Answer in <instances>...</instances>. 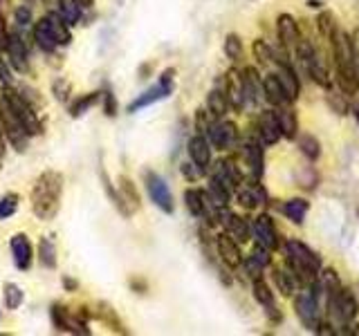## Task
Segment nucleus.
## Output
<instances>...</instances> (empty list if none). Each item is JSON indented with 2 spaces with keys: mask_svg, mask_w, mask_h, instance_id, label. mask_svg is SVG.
<instances>
[{
  "mask_svg": "<svg viewBox=\"0 0 359 336\" xmlns=\"http://www.w3.org/2000/svg\"><path fill=\"white\" fill-rule=\"evenodd\" d=\"M63 197V175L59 171H45L36 177L32 186V211L43 222L56 218Z\"/></svg>",
  "mask_w": 359,
  "mask_h": 336,
  "instance_id": "obj_1",
  "label": "nucleus"
},
{
  "mask_svg": "<svg viewBox=\"0 0 359 336\" xmlns=\"http://www.w3.org/2000/svg\"><path fill=\"white\" fill-rule=\"evenodd\" d=\"M332 59L337 65V83L344 90V94H355L359 90V76L355 65V52H353V36L341 29H337L330 38Z\"/></svg>",
  "mask_w": 359,
  "mask_h": 336,
  "instance_id": "obj_2",
  "label": "nucleus"
},
{
  "mask_svg": "<svg viewBox=\"0 0 359 336\" xmlns=\"http://www.w3.org/2000/svg\"><path fill=\"white\" fill-rule=\"evenodd\" d=\"M285 253H287L290 274L294 276V280L301 287H310L321 274V258L308 244H303L299 240H287Z\"/></svg>",
  "mask_w": 359,
  "mask_h": 336,
  "instance_id": "obj_3",
  "label": "nucleus"
},
{
  "mask_svg": "<svg viewBox=\"0 0 359 336\" xmlns=\"http://www.w3.org/2000/svg\"><path fill=\"white\" fill-rule=\"evenodd\" d=\"M0 99H3V104L14 112L29 137H36V134L43 132V123L36 112H34V106L27 101V97H22L18 90H14L11 85H3L0 88Z\"/></svg>",
  "mask_w": 359,
  "mask_h": 336,
  "instance_id": "obj_4",
  "label": "nucleus"
},
{
  "mask_svg": "<svg viewBox=\"0 0 359 336\" xmlns=\"http://www.w3.org/2000/svg\"><path fill=\"white\" fill-rule=\"evenodd\" d=\"M325 305H328V314L332 318H337V323H339L341 328H348L359 312L357 298L353 296L351 289H339L337 294H332L328 300H325Z\"/></svg>",
  "mask_w": 359,
  "mask_h": 336,
  "instance_id": "obj_5",
  "label": "nucleus"
},
{
  "mask_svg": "<svg viewBox=\"0 0 359 336\" xmlns=\"http://www.w3.org/2000/svg\"><path fill=\"white\" fill-rule=\"evenodd\" d=\"M0 128L5 132V139L11 144V148H16L18 153H25L27 150V144H29V134L27 130L22 128V123L16 119V115L11 112L3 99H0Z\"/></svg>",
  "mask_w": 359,
  "mask_h": 336,
  "instance_id": "obj_6",
  "label": "nucleus"
},
{
  "mask_svg": "<svg viewBox=\"0 0 359 336\" xmlns=\"http://www.w3.org/2000/svg\"><path fill=\"white\" fill-rule=\"evenodd\" d=\"M294 307H297V316L310 332H321L323 309H321V300L314 298L312 291H303V294H299V298L294 300Z\"/></svg>",
  "mask_w": 359,
  "mask_h": 336,
  "instance_id": "obj_7",
  "label": "nucleus"
},
{
  "mask_svg": "<svg viewBox=\"0 0 359 336\" xmlns=\"http://www.w3.org/2000/svg\"><path fill=\"white\" fill-rule=\"evenodd\" d=\"M173 76H175V70H166V72H162L160 83L153 85L151 90H146L144 94H140L137 99H135L133 104L128 106V112H140L142 108H149V106L157 104V101H162V99H168V97H171V94H173V90H175Z\"/></svg>",
  "mask_w": 359,
  "mask_h": 336,
  "instance_id": "obj_8",
  "label": "nucleus"
},
{
  "mask_svg": "<svg viewBox=\"0 0 359 336\" xmlns=\"http://www.w3.org/2000/svg\"><path fill=\"white\" fill-rule=\"evenodd\" d=\"M144 182H146V190H149V197L153 200V204L164 211V213H173L175 211V204H173V195L171 190H168L164 179L153 173V171H146L144 173Z\"/></svg>",
  "mask_w": 359,
  "mask_h": 336,
  "instance_id": "obj_9",
  "label": "nucleus"
},
{
  "mask_svg": "<svg viewBox=\"0 0 359 336\" xmlns=\"http://www.w3.org/2000/svg\"><path fill=\"white\" fill-rule=\"evenodd\" d=\"M238 139V128L233 121H213L209 128V144L218 150H227Z\"/></svg>",
  "mask_w": 359,
  "mask_h": 336,
  "instance_id": "obj_10",
  "label": "nucleus"
},
{
  "mask_svg": "<svg viewBox=\"0 0 359 336\" xmlns=\"http://www.w3.org/2000/svg\"><path fill=\"white\" fill-rule=\"evenodd\" d=\"M218 222L222 224L224 231H227L238 244L247 242L252 238V227L247 224V220L241 218V216H236V213H231V211H227V206L218 211Z\"/></svg>",
  "mask_w": 359,
  "mask_h": 336,
  "instance_id": "obj_11",
  "label": "nucleus"
},
{
  "mask_svg": "<svg viewBox=\"0 0 359 336\" xmlns=\"http://www.w3.org/2000/svg\"><path fill=\"white\" fill-rule=\"evenodd\" d=\"M5 54L11 63V67L18 72H27L29 70V59H27V45L22 41V36L18 31H9V38H7V48Z\"/></svg>",
  "mask_w": 359,
  "mask_h": 336,
  "instance_id": "obj_12",
  "label": "nucleus"
},
{
  "mask_svg": "<svg viewBox=\"0 0 359 336\" xmlns=\"http://www.w3.org/2000/svg\"><path fill=\"white\" fill-rule=\"evenodd\" d=\"M252 235L256 238L258 244H263L265 249L269 251H274L278 249V233H276V227H274V222L269 216H258L252 224Z\"/></svg>",
  "mask_w": 359,
  "mask_h": 336,
  "instance_id": "obj_13",
  "label": "nucleus"
},
{
  "mask_svg": "<svg viewBox=\"0 0 359 336\" xmlns=\"http://www.w3.org/2000/svg\"><path fill=\"white\" fill-rule=\"evenodd\" d=\"M224 94H227L229 106L236 110H243L245 106H250V99L245 92V76L243 72H229L227 81H224Z\"/></svg>",
  "mask_w": 359,
  "mask_h": 336,
  "instance_id": "obj_14",
  "label": "nucleus"
},
{
  "mask_svg": "<svg viewBox=\"0 0 359 336\" xmlns=\"http://www.w3.org/2000/svg\"><path fill=\"white\" fill-rule=\"evenodd\" d=\"M211 179L222 184L229 193H233V190H238V186H241V171L231 160H220L216 166H213Z\"/></svg>",
  "mask_w": 359,
  "mask_h": 336,
  "instance_id": "obj_15",
  "label": "nucleus"
},
{
  "mask_svg": "<svg viewBox=\"0 0 359 336\" xmlns=\"http://www.w3.org/2000/svg\"><path fill=\"white\" fill-rule=\"evenodd\" d=\"M276 34H278V43L283 45L285 50H297L301 43V34L294 16L290 14H280L276 18Z\"/></svg>",
  "mask_w": 359,
  "mask_h": 336,
  "instance_id": "obj_16",
  "label": "nucleus"
},
{
  "mask_svg": "<svg viewBox=\"0 0 359 336\" xmlns=\"http://www.w3.org/2000/svg\"><path fill=\"white\" fill-rule=\"evenodd\" d=\"M254 298L258 300V305L263 307V312L267 314V318L272 321V323H280V309H278V305H276V298H274V294L269 291V287L263 283V278H256L254 280Z\"/></svg>",
  "mask_w": 359,
  "mask_h": 336,
  "instance_id": "obj_17",
  "label": "nucleus"
},
{
  "mask_svg": "<svg viewBox=\"0 0 359 336\" xmlns=\"http://www.w3.org/2000/svg\"><path fill=\"white\" fill-rule=\"evenodd\" d=\"M11 258H14V265L20 272H27L32 267L34 260V249H32V242L25 233H16L11 238Z\"/></svg>",
  "mask_w": 359,
  "mask_h": 336,
  "instance_id": "obj_18",
  "label": "nucleus"
},
{
  "mask_svg": "<svg viewBox=\"0 0 359 336\" xmlns=\"http://www.w3.org/2000/svg\"><path fill=\"white\" fill-rule=\"evenodd\" d=\"M189 157L202 173H207L211 164V144L205 134H196V137L189 139Z\"/></svg>",
  "mask_w": 359,
  "mask_h": 336,
  "instance_id": "obj_19",
  "label": "nucleus"
},
{
  "mask_svg": "<svg viewBox=\"0 0 359 336\" xmlns=\"http://www.w3.org/2000/svg\"><path fill=\"white\" fill-rule=\"evenodd\" d=\"M216 246H218V255L220 260L227 265V267H241L243 265V253H241V246L236 242L229 233H220L218 240H216Z\"/></svg>",
  "mask_w": 359,
  "mask_h": 336,
  "instance_id": "obj_20",
  "label": "nucleus"
},
{
  "mask_svg": "<svg viewBox=\"0 0 359 336\" xmlns=\"http://www.w3.org/2000/svg\"><path fill=\"white\" fill-rule=\"evenodd\" d=\"M263 92H265V99L269 101L272 106L280 108V106H290L292 99L287 94V90L283 88V83L278 81L276 74H267L263 78Z\"/></svg>",
  "mask_w": 359,
  "mask_h": 336,
  "instance_id": "obj_21",
  "label": "nucleus"
},
{
  "mask_svg": "<svg viewBox=\"0 0 359 336\" xmlns=\"http://www.w3.org/2000/svg\"><path fill=\"white\" fill-rule=\"evenodd\" d=\"M258 132H261V141L263 144H276L283 132H280V123L276 117V110H265L261 115V121H258Z\"/></svg>",
  "mask_w": 359,
  "mask_h": 336,
  "instance_id": "obj_22",
  "label": "nucleus"
},
{
  "mask_svg": "<svg viewBox=\"0 0 359 336\" xmlns=\"http://www.w3.org/2000/svg\"><path fill=\"white\" fill-rule=\"evenodd\" d=\"M243 155H245L247 166H250V171H252V177L258 179V177L263 175V171H265V166H263V146L258 144V141H254V139L245 141Z\"/></svg>",
  "mask_w": 359,
  "mask_h": 336,
  "instance_id": "obj_23",
  "label": "nucleus"
},
{
  "mask_svg": "<svg viewBox=\"0 0 359 336\" xmlns=\"http://www.w3.org/2000/svg\"><path fill=\"white\" fill-rule=\"evenodd\" d=\"M276 63H278V70H276L278 81L283 83V88L287 90V94H290L292 101L299 99L301 83H299V76H297V72H294V67H292L290 61H276Z\"/></svg>",
  "mask_w": 359,
  "mask_h": 336,
  "instance_id": "obj_24",
  "label": "nucleus"
},
{
  "mask_svg": "<svg viewBox=\"0 0 359 336\" xmlns=\"http://www.w3.org/2000/svg\"><path fill=\"white\" fill-rule=\"evenodd\" d=\"M34 41H36L39 50L48 52V54H52L56 48H59V43H56L54 31H52L50 22H48V16L41 18V20L36 22V25H34Z\"/></svg>",
  "mask_w": 359,
  "mask_h": 336,
  "instance_id": "obj_25",
  "label": "nucleus"
},
{
  "mask_svg": "<svg viewBox=\"0 0 359 336\" xmlns=\"http://www.w3.org/2000/svg\"><path fill=\"white\" fill-rule=\"evenodd\" d=\"M236 197H238V204L245 206V209H256L258 204H263L265 200V190L261 186H238L236 190Z\"/></svg>",
  "mask_w": 359,
  "mask_h": 336,
  "instance_id": "obj_26",
  "label": "nucleus"
},
{
  "mask_svg": "<svg viewBox=\"0 0 359 336\" xmlns=\"http://www.w3.org/2000/svg\"><path fill=\"white\" fill-rule=\"evenodd\" d=\"M276 117H278L280 132H283V137L285 139H294L297 137V130H299V121H297L294 110L287 108V106H280L276 110Z\"/></svg>",
  "mask_w": 359,
  "mask_h": 336,
  "instance_id": "obj_27",
  "label": "nucleus"
},
{
  "mask_svg": "<svg viewBox=\"0 0 359 336\" xmlns=\"http://www.w3.org/2000/svg\"><path fill=\"white\" fill-rule=\"evenodd\" d=\"M48 22H50V27L54 31V36H56V43H59V45H70V41H72L70 25H67V22L63 20V16L59 14V11H50Z\"/></svg>",
  "mask_w": 359,
  "mask_h": 336,
  "instance_id": "obj_28",
  "label": "nucleus"
},
{
  "mask_svg": "<svg viewBox=\"0 0 359 336\" xmlns=\"http://www.w3.org/2000/svg\"><path fill=\"white\" fill-rule=\"evenodd\" d=\"M207 110L211 112L213 119H222L227 115L229 101H227V94H224V90H211L207 97Z\"/></svg>",
  "mask_w": 359,
  "mask_h": 336,
  "instance_id": "obj_29",
  "label": "nucleus"
},
{
  "mask_svg": "<svg viewBox=\"0 0 359 336\" xmlns=\"http://www.w3.org/2000/svg\"><path fill=\"white\" fill-rule=\"evenodd\" d=\"M50 316H52V325L56 328V332H70V334H72L74 316H72V314L67 312L63 305H59V302H54L52 309H50Z\"/></svg>",
  "mask_w": 359,
  "mask_h": 336,
  "instance_id": "obj_30",
  "label": "nucleus"
},
{
  "mask_svg": "<svg viewBox=\"0 0 359 336\" xmlns=\"http://www.w3.org/2000/svg\"><path fill=\"white\" fill-rule=\"evenodd\" d=\"M56 5H59L56 11H59L70 27H74L76 22L81 20V3H79V0H56Z\"/></svg>",
  "mask_w": 359,
  "mask_h": 336,
  "instance_id": "obj_31",
  "label": "nucleus"
},
{
  "mask_svg": "<svg viewBox=\"0 0 359 336\" xmlns=\"http://www.w3.org/2000/svg\"><path fill=\"white\" fill-rule=\"evenodd\" d=\"M308 209H310V204L306 200H299V197H294V200H287L285 204H283V213H285V218L287 220H292L294 224H301L303 220H306V216H308Z\"/></svg>",
  "mask_w": 359,
  "mask_h": 336,
  "instance_id": "obj_32",
  "label": "nucleus"
},
{
  "mask_svg": "<svg viewBox=\"0 0 359 336\" xmlns=\"http://www.w3.org/2000/svg\"><path fill=\"white\" fill-rule=\"evenodd\" d=\"M95 316H97L99 321H104L110 330H115V332H119V334H128V330H123V323H121V318L117 316V312L112 309L110 305H106V302H99V309L95 312Z\"/></svg>",
  "mask_w": 359,
  "mask_h": 336,
  "instance_id": "obj_33",
  "label": "nucleus"
},
{
  "mask_svg": "<svg viewBox=\"0 0 359 336\" xmlns=\"http://www.w3.org/2000/svg\"><path fill=\"white\" fill-rule=\"evenodd\" d=\"M39 262L45 269H56V246L50 235H45L39 242Z\"/></svg>",
  "mask_w": 359,
  "mask_h": 336,
  "instance_id": "obj_34",
  "label": "nucleus"
},
{
  "mask_svg": "<svg viewBox=\"0 0 359 336\" xmlns=\"http://www.w3.org/2000/svg\"><path fill=\"white\" fill-rule=\"evenodd\" d=\"M119 193H121L123 202H126V206L130 209V213L140 209V193H137V188H135V184L126 175L119 177Z\"/></svg>",
  "mask_w": 359,
  "mask_h": 336,
  "instance_id": "obj_35",
  "label": "nucleus"
},
{
  "mask_svg": "<svg viewBox=\"0 0 359 336\" xmlns=\"http://www.w3.org/2000/svg\"><path fill=\"white\" fill-rule=\"evenodd\" d=\"M101 99V92H88V94H83V97H79L74 104L70 106V117L72 119H79V117H83L86 112L93 108L97 101Z\"/></svg>",
  "mask_w": 359,
  "mask_h": 336,
  "instance_id": "obj_36",
  "label": "nucleus"
},
{
  "mask_svg": "<svg viewBox=\"0 0 359 336\" xmlns=\"http://www.w3.org/2000/svg\"><path fill=\"white\" fill-rule=\"evenodd\" d=\"M101 182H104V188H106V193H108V197H110L112 204L117 206V211L121 213V216H126V218H128V216H130V209L126 206V202H123V197H121L119 190L112 188V182L108 179V175H106L104 168H101Z\"/></svg>",
  "mask_w": 359,
  "mask_h": 336,
  "instance_id": "obj_37",
  "label": "nucleus"
},
{
  "mask_svg": "<svg viewBox=\"0 0 359 336\" xmlns=\"http://www.w3.org/2000/svg\"><path fill=\"white\" fill-rule=\"evenodd\" d=\"M3 298H5V307L7 309H18L25 300V294L16 283H5L3 287Z\"/></svg>",
  "mask_w": 359,
  "mask_h": 336,
  "instance_id": "obj_38",
  "label": "nucleus"
},
{
  "mask_svg": "<svg viewBox=\"0 0 359 336\" xmlns=\"http://www.w3.org/2000/svg\"><path fill=\"white\" fill-rule=\"evenodd\" d=\"M272 278H274V285L278 287V291L283 296H292V291H294V283H292V276L290 269H274L272 272Z\"/></svg>",
  "mask_w": 359,
  "mask_h": 336,
  "instance_id": "obj_39",
  "label": "nucleus"
},
{
  "mask_svg": "<svg viewBox=\"0 0 359 336\" xmlns=\"http://www.w3.org/2000/svg\"><path fill=\"white\" fill-rule=\"evenodd\" d=\"M299 148L312 162L319 160V155H321V146H319L317 137H312V134H301V137H299Z\"/></svg>",
  "mask_w": 359,
  "mask_h": 336,
  "instance_id": "obj_40",
  "label": "nucleus"
},
{
  "mask_svg": "<svg viewBox=\"0 0 359 336\" xmlns=\"http://www.w3.org/2000/svg\"><path fill=\"white\" fill-rule=\"evenodd\" d=\"M252 52H254V59H256L258 63H263V65L274 63V52H272V48H269V45H267L263 38L254 41Z\"/></svg>",
  "mask_w": 359,
  "mask_h": 336,
  "instance_id": "obj_41",
  "label": "nucleus"
},
{
  "mask_svg": "<svg viewBox=\"0 0 359 336\" xmlns=\"http://www.w3.org/2000/svg\"><path fill=\"white\" fill-rule=\"evenodd\" d=\"M317 29L325 41L332 38V34L337 31V25H334V16L330 14V11H323V14L317 18Z\"/></svg>",
  "mask_w": 359,
  "mask_h": 336,
  "instance_id": "obj_42",
  "label": "nucleus"
},
{
  "mask_svg": "<svg viewBox=\"0 0 359 336\" xmlns=\"http://www.w3.org/2000/svg\"><path fill=\"white\" fill-rule=\"evenodd\" d=\"M224 54H227V59L231 61H238L243 56V43L236 34H229V36L224 38Z\"/></svg>",
  "mask_w": 359,
  "mask_h": 336,
  "instance_id": "obj_43",
  "label": "nucleus"
},
{
  "mask_svg": "<svg viewBox=\"0 0 359 336\" xmlns=\"http://www.w3.org/2000/svg\"><path fill=\"white\" fill-rule=\"evenodd\" d=\"M16 211H18V195L16 193H9L0 200V220L11 218Z\"/></svg>",
  "mask_w": 359,
  "mask_h": 336,
  "instance_id": "obj_44",
  "label": "nucleus"
},
{
  "mask_svg": "<svg viewBox=\"0 0 359 336\" xmlns=\"http://www.w3.org/2000/svg\"><path fill=\"white\" fill-rule=\"evenodd\" d=\"M14 18H16L18 29H20V27H22V29H27V27L32 25V9H29V7H18V9L14 11Z\"/></svg>",
  "mask_w": 359,
  "mask_h": 336,
  "instance_id": "obj_45",
  "label": "nucleus"
},
{
  "mask_svg": "<svg viewBox=\"0 0 359 336\" xmlns=\"http://www.w3.org/2000/svg\"><path fill=\"white\" fill-rule=\"evenodd\" d=\"M269 253H272V251H269V249H265L263 244H258V242H256L254 251H252V258H254L256 262H261L263 267H267L269 262H272V255H269Z\"/></svg>",
  "mask_w": 359,
  "mask_h": 336,
  "instance_id": "obj_46",
  "label": "nucleus"
},
{
  "mask_svg": "<svg viewBox=\"0 0 359 336\" xmlns=\"http://www.w3.org/2000/svg\"><path fill=\"white\" fill-rule=\"evenodd\" d=\"M101 99H104V112L106 117H115L117 115V101H115V94L112 92H101Z\"/></svg>",
  "mask_w": 359,
  "mask_h": 336,
  "instance_id": "obj_47",
  "label": "nucleus"
},
{
  "mask_svg": "<svg viewBox=\"0 0 359 336\" xmlns=\"http://www.w3.org/2000/svg\"><path fill=\"white\" fill-rule=\"evenodd\" d=\"M263 265L261 262H256L254 260V258L250 255V258H247V260H245V272H247V276H250L252 280H256V278H261V274H263Z\"/></svg>",
  "mask_w": 359,
  "mask_h": 336,
  "instance_id": "obj_48",
  "label": "nucleus"
},
{
  "mask_svg": "<svg viewBox=\"0 0 359 336\" xmlns=\"http://www.w3.org/2000/svg\"><path fill=\"white\" fill-rule=\"evenodd\" d=\"M67 94H70V83L59 78V81H54V97L59 101H67Z\"/></svg>",
  "mask_w": 359,
  "mask_h": 336,
  "instance_id": "obj_49",
  "label": "nucleus"
},
{
  "mask_svg": "<svg viewBox=\"0 0 359 336\" xmlns=\"http://www.w3.org/2000/svg\"><path fill=\"white\" fill-rule=\"evenodd\" d=\"M0 81H3V85H11V70L9 65L5 61V52L0 50Z\"/></svg>",
  "mask_w": 359,
  "mask_h": 336,
  "instance_id": "obj_50",
  "label": "nucleus"
},
{
  "mask_svg": "<svg viewBox=\"0 0 359 336\" xmlns=\"http://www.w3.org/2000/svg\"><path fill=\"white\" fill-rule=\"evenodd\" d=\"M182 175H184L187 179H191V182H196V179L202 175V171H200V168H198L194 162H191V164L187 162V164H182Z\"/></svg>",
  "mask_w": 359,
  "mask_h": 336,
  "instance_id": "obj_51",
  "label": "nucleus"
},
{
  "mask_svg": "<svg viewBox=\"0 0 359 336\" xmlns=\"http://www.w3.org/2000/svg\"><path fill=\"white\" fill-rule=\"evenodd\" d=\"M7 38H9V31H7V25H5V16L0 14V50H3V52L7 48Z\"/></svg>",
  "mask_w": 359,
  "mask_h": 336,
  "instance_id": "obj_52",
  "label": "nucleus"
},
{
  "mask_svg": "<svg viewBox=\"0 0 359 336\" xmlns=\"http://www.w3.org/2000/svg\"><path fill=\"white\" fill-rule=\"evenodd\" d=\"M63 287H65V291H76V287H79V283L76 280H72V278H63Z\"/></svg>",
  "mask_w": 359,
  "mask_h": 336,
  "instance_id": "obj_53",
  "label": "nucleus"
},
{
  "mask_svg": "<svg viewBox=\"0 0 359 336\" xmlns=\"http://www.w3.org/2000/svg\"><path fill=\"white\" fill-rule=\"evenodd\" d=\"M3 157H5V132L0 128V162H3Z\"/></svg>",
  "mask_w": 359,
  "mask_h": 336,
  "instance_id": "obj_54",
  "label": "nucleus"
},
{
  "mask_svg": "<svg viewBox=\"0 0 359 336\" xmlns=\"http://www.w3.org/2000/svg\"><path fill=\"white\" fill-rule=\"evenodd\" d=\"M79 3H81V7H90L93 5V0H79Z\"/></svg>",
  "mask_w": 359,
  "mask_h": 336,
  "instance_id": "obj_55",
  "label": "nucleus"
},
{
  "mask_svg": "<svg viewBox=\"0 0 359 336\" xmlns=\"http://www.w3.org/2000/svg\"><path fill=\"white\" fill-rule=\"evenodd\" d=\"M353 115H355V117H357V121H359V106H355V108H353Z\"/></svg>",
  "mask_w": 359,
  "mask_h": 336,
  "instance_id": "obj_56",
  "label": "nucleus"
}]
</instances>
